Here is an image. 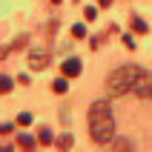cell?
<instances>
[{"label": "cell", "instance_id": "cell-13", "mask_svg": "<svg viewBox=\"0 0 152 152\" xmlns=\"http://www.w3.org/2000/svg\"><path fill=\"white\" fill-rule=\"evenodd\" d=\"M72 34H75V37H86V29H83V23H75V26H72Z\"/></svg>", "mask_w": 152, "mask_h": 152}, {"label": "cell", "instance_id": "cell-19", "mask_svg": "<svg viewBox=\"0 0 152 152\" xmlns=\"http://www.w3.org/2000/svg\"><path fill=\"white\" fill-rule=\"evenodd\" d=\"M98 3H101V6H109V3H112V0H98Z\"/></svg>", "mask_w": 152, "mask_h": 152}, {"label": "cell", "instance_id": "cell-15", "mask_svg": "<svg viewBox=\"0 0 152 152\" xmlns=\"http://www.w3.org/2000/svg\"><path fill=\"white\" fill-rule=\"evenodd\" d=\"M17 124H20V126H29V124H32V115H29V112H23V115L17 118Z\"/></svg>", "mask_w": 152, "mask_h": 152}, {"label": "cell", "instance_id": "cell-5", "mask_svg": "<svg viewBox=\"0 0 152 152\" xmlns=\"http://www.w3.org/2000/svg\"><path fill=\"white\" fill-rule=\"evenodd\" d=\"M80 60L77 58H69V60H63V66H60V72H63V75L66 77H75V75H80Z\"/></svg>", "mask_w": 152, "mask_h": 152}, {"label": "cell", "instance_id": "cell-4", "mask_svg": "<svg viewBox=\"0 0 152 152\" xmlns=\"http://www.w3.org/2000/svg\"><path fill=\"white\" fill-rule=\"evenodd\" d=\"M135 95H138V98H144V101H152V75H149V72H146V75H144V80L138 83Z\"/></svg>", "mask_w": 152, "mask_h": 152}, {"label": "cell", "instance_id": "cell-12", "mask_svg": "<svg viewBox=\"0 0 152 152\" xmlns=\"http://www.w3.org/2000/svg\"><path fill=\"white\" fill-rule=\"evenodd\" d=\"M58 146H60V149H69V146H72V135H60L58 138Z\"/></svg>", "mask_w": 152, "mask_h": 152}, {"label": "cell", "instance_id": "cell-7", "mask_svg": "<svg viewBox=\"0 0 152 152\" xmlns=\"http://www.w3.org/2000/svg\"><path fill=\"white\" fill-rule=\"evenodd\" d=\"M132 29H135L138 34H144V32H146V23H144V20H141L138 15H132Z\"/></svg>", "mask_w": 152, "mask_h": 152}, {"label": "cell", "instance_id": "cell-20", "mask_svg": "<svg viewBox=\"0 0 152 152\" xmlns=\"http://www.w3.org/2000/svg\"><path fill=\"white\" fill-rule=\"evenodd\" d=\"M52 3H60V0H52Z\"/></svg>", "mask_w": 152, "mask_h": 152}, {"label": "cell", "instance_id": "cell-8", "mask_svg": "<svg viewBox=\"0 0 152 152\" xmlns=\"http://www.w3.org/2000/svg\"><path fill=\"white\" fill-rule=\"evenodd\" d=\"M26 43H29V37H26V34H20V37H17V40L12 43V46H9V52H17V49H23Z\"/></svg>", "mask_w": 152, "mask_h": 152}, {"label": "cell", "instance_id": "cell-9", "mask_svg": "<svg viewBox=\"0 0 152 152\" xmlns=\"http://www.w3.org/2000/svg\"><path fill=\"white\" fill-rule=\"evenodd\" d=\"M17 144L26 146V149H32V146H34V138L32 135H17Z\"/></svg>", "mask_w": 152, "mask_h": 152}, {"label": "cell", "instance_id": "cell-10", "mask_svg": "<svg viewBox=\"0 0 152 152\" xmlns=\"http://www.w3.org/2000/svg\"><path fill=\"white\" fill-rule=\"evenodd\" d=\"M9 89H12V77H6V75H0V95H6Z\"/></svg>", "mask_w": 152, "mask_h": 152}, {"label": "cell", "instance_id": "cell-18", "mask_svg": "<svg viewBox=\"0 0 152 152\" xmlns=\"http://www.w3.org/2000/svg\"><path fill=\"white\" fill-rule=\"evenodd\" d=\"M6 52H9V46H0V58H3V55H6Z\"/></svg>", "mask_w": 152, "mask_h": 152}, {"label": "cell", "instance_id": "cell-2", "mask_svg": "<svg viewBox=\"0 0 152 152\" xmlns=\"http://www.w3.org/2000/svg\"><path fill=\"white\" fill-rule=\"evenodd\" d=\"M144 69L141 66H118L115 72H109V77H106V95L109 98H121V95H129V92H135L138 83L144 80Z\"/></svg>", "mask_w": 152, "mask_h": 152}, {"label": "cell", "instance_id": "cell-14", "mask_svg": "<svg viewBox=\"0 0 152 152\" xmlns=\"http://www.w3.org/2000/svg\"><path fill=\"white\" fill-rule=\"evenodd\" d=\"M83 17H86V20H95V17H98V9H95V6H86Z\"/></svg>", "mask_w": 152, "mask_h": 152}, {"label": "cell", "instance_id": "cell-17", "mask_svg": "<svg viewBox=\"0 0 152 152\" xmlns=\"http://www.w3.org/2000/svg\"><path fill=\"white\" fill-rule=\"evenodd\" d=\"M12 129H15V126H12V124H3V126H0V135H9Z\"/></svg>", "mask_w": 152, "mask_h": 152}, {"label": "cell", "instance_id": "cell-3", "mask_svg": "<svg viewBox=\"0 0 152 152\" xmlns=\"http://www.w3.org/2000/svg\"><path fill=\"white\" fill-rule=\"evenodd\" d=\"M49 52L46 49H34V52H29V66L34 69V72H43V69L49 66Z\"/></svg>", "mask_w": 152, "mask_h": 152}, {"label": "cell", "instance_id": "cell-16", "mask_svg": "<svg viewBox=\"0 0 152 152\" xmlns=\"http://www.w3.org/2000/svg\"><path fill=\"white\" fill-rule=\"evenodd\" d=\"M129 146H132V144H129L126 138H121V141H115V149H129Z\"/></svg>", "mask_w": 152, "mask_h": 152}, {"label": "cell", "instance_id": "cell-11", "mask_svg": "<svg viewBox=\"0 0 152 152\" xmlns=\"http://www.w3.org/2000/svg\"><path fill=\"white\" fill-rule=\"evenodd\" d=\"M37 141H40L43 146H46V144H52V132H49V129H40V135H37Z\"/></svg>", "mask_w": 152, "mask_h": 152}, {"label": "cell", "instance_id": "cell-1", "mask_svg": "<svg viewBox=\"0 0 152 152\" xmlns=\"http://www.w3.org/2000/svg\"><path fill=\"white\" fill-rule=\"evenodd\" d=\"M89 135L101 146L112 144V138H115V118H112V109L106 101H95L89 106Z\"/></svg>", "mask_w": 152, "mask_h": 152}, {"label": "cell", "instance_id": "cell-6", "mask_svg": "<svg viewBox=\"0 0 152 152\" xmlns=\"http://www.w3.org/2000/svg\"><path fill=\"white\" fill-rule=\"evenodd\" d=\"M52 89H55L58 95H63V92H66V89H69V83H66V75H63V77H58V80L52 83Z\"/></svg>", "mask_w": 152, "mask_h": 152}]
</instances>
